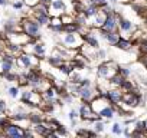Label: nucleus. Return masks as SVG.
<instances>
[{"instance_id": "f257e3e1", "label": "nucleus", "mask_w": 147, "mask_h": 138, "mask_svg": "<svg viewBox=\"0 0 147 138\" xmlns=\"http://www.w3.org/2000/svg\"><path fill=\"white\" fill-rule=\"evenodd\" d=\"M118 71V63L114 62V60H108V62H104L98 66L97 69V75L102 79H110L111 76H114Z\"/></svg>"}, {"instance_id": "f03ea898", "label": "nucleus", "mask_w": 147, "mask_h": 138, "mask_svg": "<svg viewBox=\"0 0 147 138\" xmlns=\"http://www.w3.org/2000/svg\"><path fill=\"white\" fill-rule=\"evenodd\" d=\"M20 26H22V32L25 35H28L29 38H39L40 25L33 17H25V19H22Z\"/></svg>"}, {"instance_id": "7ed1b4c3", "label": "nucleus", "mask_w": 147, "mask_h": 138, "mask_svg": "<svg viewBox=\"0 0 147 138\" xmlns=\"http://www.w3.org/2000/svg\"><path fill=\"white\" fill-rule=\"evenodd\" d=\"M84 43L82 35H80L78 32H72V33H66L63 36V45L69 49H78L81 48Z\"/></svg>"}, {"instance_id": "20e7f679", "label": "nucleus", "mask_w": 147, "mask_h": 138, "mask_svg": "<svg viewBox=\"0 0 147 138\" xmlns=\"http://www.w3.org/2000/svg\"><path fill=\"white\" fill-rule=\"evenodd\" d=\"M2 134L6 135V137L22 138V137H23V129H22V127H19V125H16V124H10V122H7V124L5 125Z\"/></svg>"}, {"instance_id": "39448f33", "label": "nucleus", "mask_w": 147, "mask_h": 138, "mask_svg": "<svg viewBox=\"0 0 147 138\" xmlns=\"http://www.w3.org/2000/svg\"><path fill=\"white\" fill-rule=\"evenodd\" d=\"M78 96L82 99V102H91V99L95 98V92L92 91L91 86H81L80 92H78Z\"/></svg>"}, {"instance_id": "423d86ee", "label": "nucleus", "mask_w": 147, "mask_h": 138, "mask_svg": "<svg viewBox=\"0 0 147 138\" xmlns=\"http://www.w3.org/2000/svg\"><path fill=\"white\" fill-rule=\"evenodd\" d=\"M118 26H120V30L123 32V33H133L134 30H136V26H134V23H131L130 20H127V19H123L121 16H118Z\"/></svg>"}, {"instance_id": "0eeeda50", "label": "nucleus", "mask_w": 147, "mask_h": 138, "mask_svg": "<svg viewBox=\"0 0 147 138\" xmlns=\"http://www.w3.org/2000/svg\"><path fill=\"white\" fill-rule=\"evenodd\" d=\"M100 33H101V36L108 42V43H111V45H114L117 40H118V38H120V35L115 32V30H111V32H107V30H102V29H100Z\"/></svg>"}, {"instance_id": "6e6552de", "label": "nucleus", "mask_w": 147, "mask_h": 138, "mask_svg": "<svg viewBox=\"0 0 147 138\" xmlns=\"http://www.w3.org/2000/svg\"><path fill=\"white\" fill-rule=\"evenodd\" d=\"M97 115H100L102 119H111L114 115H115V109H114V107L110 104V105H107V107H104Z\"/></svg>"}, {"instance_id": "1a4fd4ad", "label": "nucleus", "mask_w": 147, "mask_h": 138, "mask_svg": "<svg viewBox=\"0 0 147 138\" xmlns=\"http://www.w3.org/2000/svg\"><path fill=\"white\" fill-rule=\"evenodd\" d=\"M98 12H100V9H98L95 5L90 3V2H88V6H84V7H82V15H84L87 19H88V17H92V16H95Z\"/></svg>"}, {"instance_id": "9d476101", "label": "nucleus", "mask_w": 147, "mask_h": 138, "mask_svg": "<svg viewBox=\"0 0 147 138\" xmlns=\"http://www.w3.org/2000/svg\"><path fill=\"white\" fill-rule=\"evenodd\" d=\"M118 49H121V50H131L133 49V43H131V40L130 39H125V38H118V40L114 43Z\"/></svg>"}, {"instance_id": "9b49d317", "label": "nucleus", "mask_w": 147, "mask_h": 138, "mask_svg": "<svg viewBox=\"0 0 147 138\" xmlns=\"http://www.w3.org/2000/svg\"><path fill=\"white\" fill-rule=\"evenodd\" d=\"M82 39H84V43H87V45H90V46H92V48H95V49H98V48H100L98 39H97L91 32H88V33L82 35Z\"/></svg>"}, {"instance_id": "f8f14e48", "label": "nucleus", "mask_w": 147, "mask_h": 138, "mask_svg": "<svg viewBox=\"0 0 147 138\" xmlns=\"http://www.w3.org/2000/svg\"><path fill=\"white\" fill-rule=\"evenodd\" d=\"M62 62H63V56L59 53V50H58V49H56L55 55H52V56L48 59V63H49L51 66H59Z\"/></svg>"}, {"instance_id": "ddd939ff", "label": "nucleus", "mask_w": 147, "mask_h": 138, "mask_svg": "<svg viewBox=\"0 0 147 138\" xmlns=\"http://www.w3.org/2000/svg\"><path fill=\"white\" fill-rule=\"evenodd\" d=\"M32 53L33 55H36L38 58H43L45 56V45L43 43H33V46H32Z\"/></svg>"}, {"instance_id": "4468645a", "label": "nucleus", "mask_w": 147, "mask_h": 138, "mask_svg": "<svg viewBox=\"0 0 147 138\" xmlns=\"http://www.w3.org/2000/svg\"><path fill=\"white\" fill-rule=\"evenodd\" d=\"M49 6L55 12H63L65 10V2H63V0H52V3Z\"/></svg>"}, {"instance_id": "2eb2a0df", "label": "nucleus", "mask_w": 147, "mask_h": 138, "mask_svg": "<svg viewBox=\"0 0 147 138\" xmlns=\"http://www.w3.org/2000/svg\"><path fill=\"white\" fill-rule=\"evenodd\" d=\"M95 19H94V27H97V29H100L101 26H102V23H104V19H105V15L104 13H101V12H98L95 16H94Z\"/></svg>"}, {"instance_id": "dca6fc26", "label": "nucleus", "mask_w": 147, "mask_h": 138, "mask_svg": "<svg viewBox=\"0 0 147 138\" xmlns=\"http://www.w3.org/2000/svg\"><path fill=\"white\" fill-rule=\"evenodd\" d=\"M134 88V84L131 82V81H128L127 78L123 81V84L120 85V89L121 91H124V92H127V91H130V89H133Z\"/></svg>"}, {"instance_id": "f3484780", "label": "nucleus", "mask_w": 147, "mask_h": 138, "mask_svg": "<svg viewBox=\"0 0 147 138\" xmlns=\"http://www.w3.org/2000/svg\"><path fill=\"white\" fill-rule=\"evenodd\" d=\"M104 122H102V119H95L94 121V129H95V132L97 134H100V132H102L104 131Z\"/></svg>"}, {"instance_id": "a211bd4d", "label": "nucleus", "mask_w": 147, "mask_h": 138, "mask_svg": "<svg viewBox=\"0 0 147 138\" xmlns=\"http://www.w3.org/2000/svg\"><path fill=\"white\" fill-rule=\"evenodd\" d=\"M111 132H113L114 135H121V134H123V124L115 122V124L111 127Z\"/></svg>"}, {"instance_id": "6ab92c4d", "label": "nucleus", "mask_w": 147, "mask_h": 138, "mask_svg": "<svg viewBox=\"0 0 147 138\" xmlns=\"http://www.w3.org/2000/svg\"><path fill=\"white\" fill-rule=\"evenodd\" d=\"M77 135H82V137H95L97 132L95 131H88V129H78Z\"/></svg>"}, {"instance_id": "aec40b11", "label": "nucleus", "mask_w": 147, "mask_h": 138, "mask_svg": "<svg viewBox=\"0 0 147 138\" xmlns=\"http://www.w3.org/2000/svg\"><path fill=\"white\" fill-rule=\"evenodd\" d=\"M29 121L32 124H38V122H42L43 118L39 115V114H29Z\"/></svg>"}, {"instance_id": "412c9836", "label": "nucleus", "mask_w": 147, "mask_h": 138, "mask_svg": "<svg viewBox=\"0 0 147 138\" xmlns=\"http://www.w3.org/2000/svg\"><path fill=\"white\" fill-rule=\"evenodd\" d=\"M120 75H123L124 78H127L128 75H131V71H130V69L128 68H124V66H120L118 65V71H117Z\"/></svg>"}, {"instance_id": "4be33fe9", "label": "nucleus", "mask_w": 147, "mask_h": 138, "mask_svg": "<svg viewBox=\"0 0 147 138\" xmlns=\"http://www.w3.org/2000/svg\"><path fill=\"white\" fill-rule=\"evenodd\" d=\"M3 76H5V79H6V81H9V82H13V81H16V79H18V74H13L12 71H10V72L3 74Z\"/></svg>"}, {"instance_id": "5701e85b", "label": "nucleus", "mask_w": 147, "mask_h": 138, "mask_svg": "<svg viewBox=\"0 0 147 138\" xmlns=\"http://www.w3.org/2000/svg\"><path fill=\"white\" fill-rule=\"evenodd\" d=\"M87 2H90V3L95 5L97 7H102V6H105V5H107V0H87Z\"/></svg>"}, {"instance_id": "b1692460", "label": "nucleus", "mask_w": 147, "mask_h": 138, "mask_svg": "<svg viewBox=\"0 0 147 138\" xmlns=\"http://www.w3.org/2000/svg\"><path fill=\"white\" fill-rule=\"evenodd\" d=\"M55 131H56L58 135H66V134H68V131H66V128H65L63 125H58V127H55Z\"/></svg>"}, {"instance_id": "393cba45", "label": "nucleus", "mask_w": 147, "mask_h": 138, "mask_svg": "<svg viewBox=\"0 0 147 138\" xmlns=\"http://www.w3.org/2000/svg\"><path fill=\"white\" fill-rule=\"evenodd\" d=\"M9 95H10L12 98H16V96L19 95V88H18V86H12V88H9Z\"/></svg>"}, {"instance_id": "a878e982", "label": "nucleus", "mask_w": 147, "mask_h": 138, "mask_svg": "<svg viewBox=\"0 0 147 138\" xmlns=\"http://www.w3.org/2000/svg\"><path fill=\"white\" fill-rule=\"evenodd\" d=\"M97 56L98 58H101V59H105L107 58V53H105V50H102V49H97Z\"/></svg>"}, {"instance_id": "bb28decb", "label": "nucleus", "mask_w": 147, "mask_h": 138, "mask_svg": "<svg viewBox=\"0 0 147 138\" xmlns=\"http://www.w3.org/2000/svg\"><path fill=\"white\" fill-rule=\"evenodd\" d=\"M68 117H69V119H71V121H74V119H77V117H78V112H77L75 109H72V111L69 112V115H68Z\"/></svg>"}, {"instance_id": "cd10ccee", "label": "nucleus", "mask_w": 147, "mask_h": 138, "mask_svg": "<svg viewBox=\"0 0 147 138\" xmlns=\"http://www.w3.org/2000/svg\"><path fill=\"white\" fill-rule=\"evenodd\" d=\"M140 62L143 63V66L147 68V53H143V55L140 56Z\"/></svg>"}, {"instance_id": "c85d7f7f", "label": "nucleus", "mask_w": 147, "mask_h": 138, "mask_svg": "<svg viewBox=\"0 0 147 138\" xmlns=\"http://www.w3.org/2000/svg\"><path fill=\"white\" fill-rule=\"evenodd\" d=\"M7 107H6V102L5 101H0V112H6Z\"/></svg>"}, {"instance_id": "c756f323", "label": "nucleus", "mask_w": 147, "mask_h": 138, "mask_svg": "<svg viewBox=\"0 0 147 138\" xmlns=\"http://www.w3.org/2000/svg\"><path fill=\"white\" fill-rule=\"evenodd\" d=\"M23 5H25L23 2H15V3H13V9H22Z\"/></svg>"}, {"instance_id": "7c9ffc66", "label": "nucleus", "mask_w": 147, "mask_h": 138, "mask_svg": "<svg viewBox=\"0 0 147 138\" xmlns=\"http://www.w3.org/2000/svg\"><path fill=\"white\" fill-rule=\"evenodd\" d=\"M39 3H43V5H48L49 6L52 3V0H39Z\"/></svg>"}, {"instance_id": "2f4dec72", "label": "nucleus", "mask_w": 147, "mask_h": 138, "mask_svg": "<svg viewBox=\"0 0 147 138\" xmlns=\"http://www.w3.org/2000/svg\"><path fill=\"white\" fill-rule=\"evenodd\" d=\"M7 5V0H0V6H6Z\"/></svg>"}, {"instance_id": "473e14b6", "label": "nucleus", "mask_w": 147, "mask_h": 138, "mask_svg": "<svg viewBox=\"0 0 147 138\" xmlns=\"http://www.w3.org/2000/svg\"><path fill=\"white\" fill-rule=\"evenodd\" d=\"M110 2H113V3H118V2H127V0H110Z\"/></svg>"}, {"instance_id": "72a5a7b5", "label": "nucleus", "mask_w": 147, "mask_h": 138, "mask_svg": "<svg viewBox=\"0 0 147 138\" xmlns=\"http://www.w3.org/2000/svg\"><path fill=\"white\" fill-rule=\"evenodd\" d=\"M146 129H147V121H146Z\"/></svg>"}, {"instance_id": "f704fd0d", "label": "nucleus", "mask_w": 147, "mask_h": 138, "mask_svg": "<svg viewBox=\"0 0 147 138\" xmlns=\"http://www.w3.org/2000/svg\"><path fill=\"white\" fill-rule=\"evenodd\" d=\"M133 2H136V0H133Z\"/></svg>"}]
</instances>
